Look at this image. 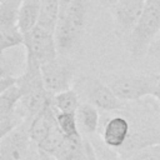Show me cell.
<instances>
[{"mask_svg": "<svg viewBox=\"0 0 160 160\" xmlns=\"http://www.w3.org/2000/svg\"><path fill=\"white\" fill-rule=\"evenodd\" d=\"M154 98L156 99V101H158V102H159V105H160V74H159V82H158V86H156V90H155Z\"/></svg>", "mask_w": 160, "mask_h": 160, "instance_id": "cell-22", "label": "cell"}, {"mask_svg": "<svg viewBox=\"0 0 160 160\" xmlns=\"http://www.w3.org/2000/svg\"><path fill=\"white\" fill-rule=\"evenodd\" d=\"M148 54H149L150 56H152V58L160 60V32L158 34V36H156L155 40L152 41V44H151V46H150Z\"/></svg>", "mask_w": 160, "mask_h": 160, "instance_id": "cell-19", "label": "cell"}, {"mask_svg": "<svg viewBox=\"0 0 160 160\" xmlns=\"http://www.w3.org/2000/svg\"><path fill=\"white\" fill-rule=\"evenodd\" d=\"M56 122H58L59 129L66 138L81 135V131L79 129L78 120H76V114L56 112Z\"/></svg>", "mask_w": 160, "mask_h": 160, "instance_id": "cell-16", "label": "cell"}, {"mask_svg": "<svg viewBox=\"0 0 160 160\" xmlns=\"http://www.w3.org/2000/svg\"><path fill=\"white\" fill-rule=\"evenodd\" d=\"M89 140L91 141V144L95 149V152L100 160H125L118 151L108 148L102 140L101 141L98 139H89Z\"/></svg>", "mask_w": 160, "mask_h": 160, "instance_id": "cell-18", "label": "cell"}, {"mask_svg": "<svg viewBox=\"0 0 160 160\" xmlns=\"http://www.w3.org/2000/svg\"><path fill=\"white\" fill-rule=\"evenodd\" d=\"M41 76L46 91L54 96L71 89L74 81V65L65 56L59 55L55 60L41 66Z\"/></svg>", "mask_w": 160, "mask_h": 160, "instance_id": "cell-6", "label": "cell"}, {"mask_svg": "<svg viewBox=\"0 0 160 160\" xmlns=\"http://www.w3.org/2000/svg\"><path fill=\"white\" fill-rule=\"evenodd\" d=\"M30 121H25L15 130L0 139V160H25L34 149L29 132Z\"/></svg>", "mask_w": 160, "mask_h": 160, "instance_id": "cell-7", "label": "cell"}, {"mask_svg": "<svg viewBox=\"0 0 160 160\" xmlns=\"http://www.w3.org/2000/svg\"><path fill=\"white\" fill-rule=\"evenodd\" d=\"M90 0H72L68 9L60 10L55 29V41L59 55L66 56L80 44L85 31Z\"/></svg>", "mask_w": 160, "mask_h": 160, "instance_id": "cell-1", "label": "cell"}, {"mask_svg": "<svg viewBox=\"0 0 160 160\" xmlns=\"http://www.w3.org/2000/svg\"><path fill=\"white\" fill-rule=\"evenodd\" d=\"M160 32V0H146L144 10L129 34L128 49L134 58L148 54L152 41Z\"/></svg>", "mask_w": 160, "mask_h": 160, "instance_id": "cell-2", "label": "cell"}, {"mask_svg": "<svg viewBox=\"0 0 160 160\" xmlns=\"http://www.w3.org/2000/svg\"><path fill=\"white\" fill-rule=\"evenodd\" d=\"M125 160H160V144H151L140 148L124 158Z\"/></svg>", "mask_w": 160, "mask_h": 160, "instance_id": "cell-17", "label": "cell"}, {"mask_svg": "<svg viewBox=\"0 0 160 160\" xmlns=\"http://www.w3.org/2000/svg\"><path fill=\"white\" fill-rule=\"evenodd\" d=\"M76 120L80 131L86 135H94L100 125L99 110L88 102H81L76 111Z\"/></svg>", "mask_w": 160, "mask_h": 160, "instance_id": "cell-12", "label": "cell"}, {"mask_svg": "<svg viewBox=\"0 0 160 160\" xmlns=\"http://www.w3.org/2000/svg\"><path fill=\"white\" fill-rule=\"evenodd\" d=\"M130 134H131V122L128 120V118L116 115L110 118L105 122L101 132V140L108 148L119 151L128 142Z\"/></svg>", "mask_w": 160, "mask_h": 160, "instance_id": "cell-9", "label": "cell"}, {"mask_svg": "<svg viewBox=\"0 0 160 160\" xmlns=\"http://www.w3.org/2000/svg\"><path fill=\"white\" fill-rule=\"evenodd\" d=\"M25 38L20 31L19 26H6L0 28V50L4 54L6 50L24 45Z\"/></svg>", "mask_w": 160, "mask_h": 160, "instance_id": "cell-15", "label": "cell"}, {"mask_svg": "<svg viewBox=\"0 0 160 160\" xmlns=\"http://www.w3.org/2000/svg\"><path fill=\"white\" fill-rule=\"evenodd\" d=\"M71 1H72V0H59V2H60V10L68 9L69 5L71 4Z\"/></svg>", "mask_w": 160, "mask_h": 160, "instance_id": "cell-23", "label": "cell"}, {"mask_svg": "<svg viewBox=\"0 0 160 160\" xmlns=\"http://www.w3.org/2000/svg\"><path fill=\"white\" fill-rule=\"evenodd\" d=\"M56 126V110L52 104V96L49 99L42 110L30 121L29 132L32 144L39 148Z\"/></svg>", "mask_w": 160, "mask_h": 160, "instance_id": "cell-10", "label": "cell"}, {"mask_svg": "<svg viewBox=\"0 0 160 160\" xmlns=\"http://www.w3.org/2000/svg\"><path fill=\"white\" fill-rule=\"evenodd\" d=\"M98 1H99V4L101 6H104V8H111L112 9L118 4L119 0H98Z\"/></svg>", "mask_w": 160, "mask_h": 160, "instance_id": "cell-21", "label": "cell"}, {"mask_svg": "<svg viewBox=\"0 0 160 160\" xmlns=\"http://www.w3.org/2000/svg\"><path fill=\"white\" fill-rule=\"evenodd\" d=\"M52 104L56 110V112H69V114H76L81 100L78 95V92L71 88L66 91L59 92L52 96Z\"/></svg>", "mask_w": 160, "mask_h": 160, "instance_id": "cell-14", "label": "cell"}, {"mask_svg": "<svg viewBox=\"0 0 160 160\" xmlns=\"http://www.w3.org/2000/svg\"><path fill=\"white\" fill-rule=\"evenodd\" d=\"M24 0H0V4H5V2H14V4H21Z\"/></svg>", "mask_w": 160, "mask_h": 160, "instance_id": "cell-24", "label": "cell"}, {"mask_svg": "<svg viewBox=\"0 0 160 160\" xmlns=\"http://www.w3.org/2000/svg\"><path fill=\"white\" fill-rule=\"evenodd\" d=\"M26 59L32 60L40 66L55 60L59 56L55 34L41 28L35 26L30 32L24 35Z\"/></svg>", "mask_w": 160, "mask_h": 160, "instance_id": "cell-5", "label": "cell"}, {"mask_svg": "<svg viewBox=\"0 0 160 160\" xmlns=\"http://www.w3.org/2000/svg\"><path fill=\"white\" fill-rule=\"evenodd\" d=\"M40 6L41 0H24L21 2V6L19 9L18 26L24 35L38 26L40 18Z\"/></svg>", "mask_w": 160, "mask_h": 160, "instance_id": "cell-11", "label": "cell"}, {"mask_svg": "<svg viewBox=\"0 0 160 160\" xmlns=\"http://www.w3.org/2000/svg\"><path fill=\"white\" fill-rule=\"evenodd\" d=\"M59 16H60L59 0H41L40 18H39L38 26H41L55 34Z\"/></svg>", "mask_w": 160, "mask_h": 160, "instance_id": "cell-13", "label": "cell"}, {"mask_svg": "<svg viewBox=\"0 0 160 160\" xmlns=\"http://www.w3.org/2000/svg\"><path fill=\"white\" fill-rule=\"evenodd\" d=\"M25 160H54V159L50 158V156H48L46 154H44L41 150H39V149L34 145L32 151L30 152V155H29Z\"/></svg>", "mask_w": 160, "mask_h": 160, "instance_id": "cell-20", "label": "cell"}, {"mask_svg": "<svg viewBox=\"0 0 160 160\" xmlns=\"http://www.w3.org/2000/svg\"><path fill=\"white\" fill-rule=\"evenodd\" d=\"M159 82V74H130L111 79L108 85L125 104L154 96Z\"/></svg>", "mask_w": 160, "mask_h": 160, "instance_id": "cell-4", "label": "cell"}, {"mask_svg": "<svg viewBox=\"0 0 160 160\" xmlns=\"http://www.w3.org/2000/svg\"><path fill=\"white\" fill-rule=\"evenodd\" d=\"M146 0H119L112 8L116 29L121 34H130L136 25Z\"/></svg>", "mask_w": 160, "mask_h": 160, "instance_id": "cell-8", "label": "cell"}, {"mask_svg": "<svg viewBox=\"0 0 160 160\" xmlns=\"http://www.w3.org/2000/svg\"><path fill=\"white\" fill-rule=\"evenodd\" d=\"M72 89L78 92L81 102H88L100 111H120L125 106L110 86L99 79L82 76L74 82Z\"/></svg>", "mask_w": 160, "mask_h": 160, "instance_id": "cell-3", "label": "cell"}]
</instances>
